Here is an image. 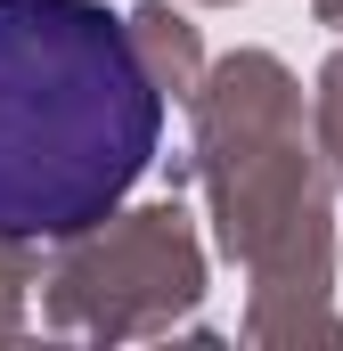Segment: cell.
<instances>
[{
	"label": "cell",
	"mask_w": 343,
	"mask_h": 351,
	"mask_svg": "<svg viewBox=\"0 0 343 351\" xmlns=\"http://www.w3.org/2000/svg\"><path fill=\"white\" fill-rule=\"evenodd\" d=\"M164 147V82L98 0H0V237L66 245Z\"/></svg>",
	"instance_id": "1"
},
{
	"label": "cell",
	"mask_w": 343,
	"mask_h": 351,
	"mask_svg": "<svg viewBox=\"0 0 343 351\" xmlns=\"http://www.w3.org/2000/svg\"><path fill=\"white\" fill-rule=\"evenodd\" d=\"M196 156L213 180L221 245L261 278V302L278 286L319 294L327 286V196L303 147V90L278 58L237 49L196 82Z\"/></svg>",
	"instance_id": "2"
},
{
	"label": "cell",
	"mask_w": 343,
	"mask_h": 351,
	"mask_svg": "<svg viewBox=\"0 0 343 351\" xmlns=\"http://www.w3.org/2000/svg\"><path fill=\"white\" fill-rule=\"evenodd\" d=\"M196 294H204V254L180 204L98 221L82 237H66V254L49 269V319L82 335H156Z\"/></svg>",
	"instance_id": "3"
},
{
	"label": "cell",
	"mask_w": 343,
	"mask_h": 351,
	"mask_svg": "<svg viewBox=\"0 0 343 351\" xmlns=\"http://www.w3.org/2000/svg\"><path fill=\"white\" fill-rule=\"evenodd\" d=\"M131 33H139V49H147V66H156V82H164V98H196V74H204V49H196L188 16H172V0H147V8L131 16Z\"/></svg>",
	"instance_id": "4"
},
{
	"label": "cell",
	"mask_w": 343,
	"mask_h": 351,
	"mask_svg": "<svg viewBox=\"0 0 343 351\" xmlns=\"http://www.w3.org/2000/svg\"><path fill=\"white\" fill-rule=\"evenodd\" d=\"M311 123H319V156H327V172L343 180V49L319 66V98H311Z\"/></svg>",
	"instance_id": "5"
},
{
	"label": "cell",
	"mask_w": 343,
	"mask_h": 351,
	"mask_svg": "<svg viewBox=\"0 0 343 351\" xmlns=\"http://www.w3.org/2000/svg\"><path fill=\"white\" fill-rule=\"evenodd\" d=\"M16 286H25V254L16 237H0V327H16Z\"/></svg>",
	"instance_id": "6"
},
{
	"label": "cell",
	"mask_w": 343,
	"mask_h": 351,
	"mask_svg": "<svg viewBox=\"0 0 343 351\" xmlns=\"http://www.w3.org/2000/svg\"><path fill=\"white\" fill-rule=\"evenodd\" d=\"M319 16H327V25H343V0H319Z\"/></svg>",
	"instance_id": "7"
}]
</instances>
